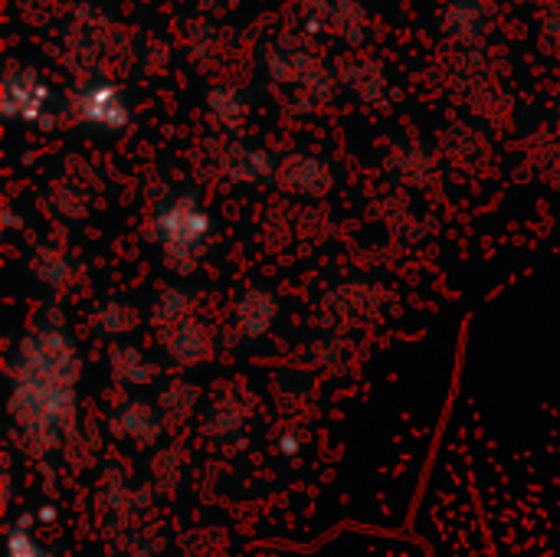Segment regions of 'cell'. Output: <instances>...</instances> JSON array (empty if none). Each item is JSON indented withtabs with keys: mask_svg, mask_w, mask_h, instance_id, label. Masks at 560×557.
<instances>
[{
	"mask_svg": "<svg viewBox=\"0 0 560 557\" xmlns=\"http://www.w3.org/2000/svg\"><path fill=\"white\" fill-rule=\"evenodd\" d=\"M36 269H39L49 282H56V286L62 282V272H66V266H62V259H59V256H46V259H39V266H36Z\"/></svg>",
	"mask_w": 560,
	"mask_h": 557,
	"instance_id": "20",
	"label": "cell"
},
{
	"mask_svg": "<svg viewBox=\"0 0 560 557\" xmlns=\"http://www.w3.org/2000/svg\"><path fill=\"white\" fill-rule=\"evenodd\" d=\"M272 318H276V302H272V295L262 292V289H249V292L240 299V305H236V322H240V328H243L249 338L262 335V332L272 325Z\"/></svg>",
	"mask_w": 560,
	"mask_h": 557,
	"instance_id": "10",
	"label": "cell"
},
{
	"mask_svg": "<svg viewBox=\"0 0 560 557\" xmlns=\"http://www.w3.org/2000/svg\"><path fill=\"white\" fill-rule=\"evenodd\" d=\"M158 236L164 243V256L167 263L177 269V272H190L197 256L203 253V243H207V233H210V217L207 210L197 204V197H177L171 200L158 220Z\"/></svg>",
	"mask_w": 560,
	"mask_h": 557,
	"instance_id": "3",
	"label": "cell"
},
{
	"mask_svg": "<svg viewBox=\"0 0 560 557\" xmlns=\"http://www.w3.org/2000/svg\"><path fill=\"white\" fill-rule=\"evenodd\" d=\"M413 532L430 557H560V253L469 312Z\"/></svg>",
	"mask_w": 560,
	"mask_h": 557,
	"instance_id": "1",
	"label": "cell"
},
{
	"mask_svg": "<svg viewBox=\"0 0 560 557\" xmlns=\"http://www.w3.org/2000/svg\"><path fill=\"white\" fill-rule=\"evenodd\" d=\"M315 557H430L427 545H407V542H390V538H374V535H341L331 545H325Z\"/></svg>",
	"mask_w": 560,
	"mask_h": 557,
	"instance_id": "7",
	"label": "cell"
},
{
	"mask_svg": "<svg viewBox=\"0 0 560 557\" xmlns=\"http://www.w3.org/2000/svg\"><path fill=\"white\" fill-rule=\"evenodd\" d=\"M154 315L161 318V322H171V325H180V322H187V299L180 295V292H164L161 295V302H158V309H154Z\"/></svg>",
	"mask_w": 560,
	"mask_h": 557,
	"instance_id": "18",
	"label": "cell"
},
{
	"mask_svg": "<svg viewBox=\"0 0 560 557\" xmlns=\"http://www.w3.org/2000/svg\"><path fill=\"white\" fill-rule=\"evenodd\" d=\"M115 423L131 433L135 440H151L158 433V417L144 407V404H128L121 417H115Z\"/></svg>",
	"mask_w": 560,
	"mask_h": 557,
	"instance_id": "14",
	"label": "cell"
},
{
	"mask_svg": "<svg viewBox=\"0 0 560 557\" xmlns=\"http://www.w3.org/2000/svg\"><path fill=\"white\" fill-rule=\"evenodd\" d=\"M443 30L463 43H479L489 30V20L476 0H453L443 7Z\"/></svg>",
	"mask_w": 560,
	"mask_h": 557,
	"instance_id": "9",
	"label": "cell"
},
{
	"mask_svg": "<svg viewBox=\"0 0 560 557\" xmlns=\"http://www.w3.org/2000/svg\"><path fill=\"white\" fill-rule=\"evenodd\" d=\"M10 410H13L16 427L26 433V440L36 443L39 450H49L56 443L59 430L66 423H72V410H75L72 387L39 381L30 374H16Z\"/></svg>",
	"mask_w": 560,
	"mask_h": 557,
	"instance_id": "2",
	"label": "cell"
},
{
	"mask_svg": "<svg viewBox=\"0 0 560 557\" xmlns=\"http://www.w3.org/2000/svg\"><path fill=\"white\" fill-rule=\"evenodd\" d=\"M10 557H43V552L36 548V542L30 538V532L23 525L10 532Z\"/></svg>",
	"mask_w": 560,
	"mask_h": 557,
	"instance_id": "19",
	"label": "cell"
},
{
	"mask_svg": "<svg viewBox=\"0 0 560 557\" xmlns=\"http://www.w3.org/2000/svg\"><path fill=\"white\" fill-rule=\"evenodd\" d=\"M207 108L210 115L223 125V128H240L246 112H249V98L243 89H233V85H217L207 92Z\"/></svg>",
	"mask_w": 560,
	"mask_h": 557,
	"instance_id": "12",
	"label": "cell"
},
{
	"mask_svg": "<svg viewBox=\"0 0 560 557\" xmlns=\"http://www.w3.org/2000/svg\"><path fill=\"white\" fill-rule=\"evenodd\" d=\"M135 322H138V312H135V309H128V305H118V302L105 305V309L95 315V325H98L102 332H108V335H115V332H128V328H135Z\"/></svg>",
	"mask_w": 560,
	"mask_h": 557,
	"instance_id": "17",
	"label": "cell"
},
{
	"mask_svg": "<svg viewBox=\"0 0 560 557\" xmlns=\"http://www.w3.org/2000/svg\"><path fill=\"white\" fill-rule=\"evenodd\" d=\"M66 108L72 121L95 128V131H121L131 125V108L121 95V89L108 79H85L69 89Z\"/></svg>",
	"mask_w": 560,
	"mask_h": 557,
	"instance_id": "4",
	"label": "cell"
},
{
	"mask_svg": "<svg viewBox=\"0 0 560 557\" xmlns=\"http://www.w3.org/2000/svg\"><path fill=\"white\" fill-rule=\"evenodd\" d=\"M194 397H197V391H194L190 384H174V387L164 391V397H161L164 417H167V420H184V417L190 414V407H194Z\"/></svg>",
	"mask_w": 560,
	"mask_h": 557,
	"instance_id": "16",
	"label": "cell"
},
{
	"mask_svg": "<svg viewBox=\"0 0 560 557\" xmlns=\"http://www.w3.org/2000/svg\"><path fill=\"white\" fill-rule=\"evenodd\" d=\"M20 374H30V378H39V381H52V384H62V387H72L75 378H79V358L69 345L66 335L46 328L33 338L23 341L20 348Z\"/></svg>",
	"mask_w": 560,
	"mask_h": 557,
	"instance_id": "5",
	"label": "cell"
},
{
	"mask_svg": "<svg viewBox=\"0 0 560 557\" xmlns=\"http://www.w3.org/2000/svg\"><path fill=\"white\" fill-rule=\"evenodd\" d=\"M167 348H171V355L180 361V364H200V361H207L210 358V338H207V332L197 325V322H180L177 328H174V335L167 338Z\"/></svg>",
	"mask_w": 560,
	"mask_h": 557,
	"instance_id": "11",
	"label": "cell"
},
{
	"mask_svg": "<svg viewBox=\"0 0 560 557\" xmlns=\"http://www.w3.org/2000/svg\"><path fill=\"white\" fill-rule=\"evenodd\" d=\"M223 164H226V174H230L233 181H262V177L276 174L269 154L259 151V148H246V144H236V148L226 154Z\"/></svg>",
	"mask_w": 560,
	"mask_h": 557,
	"instance_id": "13",
	"label": "cell"
},
{
	"mask_svg": "<svg viewBox=\"0 0 560 557\" xmlns=\"http://www.w3.org/2000/svg\"><path fill=\"white\" fill-rule=\"evenodd\" d=\"M276 184L292 194H308L318 197L331 187V171L322 158L312 154H292L276 167Z\"/></svg>",
	"mask_w": 560,
	"mask_h": 557,
	"instance_id": "8",
	"label": "cell"
},
{
	"mask_svg": "<svg viewBox=\"0 0 560 557\" xmlns=\"http://www.w3.org/2000/svg\"><path fill=\"white\" fill-rule=\"evenodd\" d=\"M52 105L49 82L33 66H10L3 76V115L10 121L33 125L39 121Z\"/></svg>",
	"mask_w": 560,
	"mask_h": 557,
	"instance_id": "6",
	"label": "cell"
},
{
	"mask_svg": "<svg viewBox=\"0 0 560 557\" xmlns=\"http://www.w3.org/2000/svg\"><path fill=\"white\" fill-rule=\"evenodd\" d=\"M112 368H115V378H121V381H131V384L151 381V368L141 361V355L135 348H115L112 351Z\"/></svg>",
	"mask_w": 560,
	"mask_h": 557,
	"instance_id": "15",
	"label": "cell"
}]
</instances>
